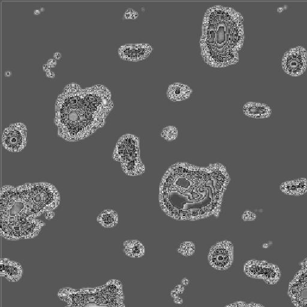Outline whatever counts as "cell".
Instances as JSON below:
<instances>
[{
    "label": "cell",
    "mask_w": 307,
    "mask_h": 307,
    "mask_svg": "<svg viewBox=\"0 0 307 307\" xmlns=\"http://www.w3.org/2000/svg\"><path fill=\"white\" fill-rule=\"evenodd\" d=\"M125 16L127 18L134 19L138 16V13L133 9H129L126 12Z\"/></svg>",
    "instance_id": "23"
},
{
    "label": "cell",
    "mask_w": 307,
    "mask_h": 307,
    "mask_svg": "<svg viewBox=\"0 0 307 307\" xmlns=\"http://www.w3.org/2000/svg\"><path fill=\"white\" fill-rule=\"evenodd\" d=\"M5 149L12 153H19L27 145L26 126L21 123L11 124L5 129L2 136Z\"/></svg>",
    "instance_id": "11"
},
{
    "label": "cell",
    "mask_w": 307,
    "mask_h": 307,
    "mask_svg": "<svg viewBox=\"0 0 307 307\" xmlns=\"http://www.w3.org/2000/svg\"><path fill=\"white\" fill-rule=\"evenodd\" d=\"M225 307H264L259 304L255 303H247L245 302L238 301L232 304H229Z\"/></svg>",
    "instance_id": "21"
},
{
    "label": "cell",
    "mask_w": 307,
    "mask_h": 307,
    "mask_svg": "<svg viewBox=\"0 0 307 307\" xmlns=\"http://www.w3.org/2000/svg\"><path fill=\"white\" fill-rule=\"evenodd\" d=\"M242 220L245 222L248 221H253L256 219V215L255 213L250 211V210H246L242 215Z\"/></svg>",
    "instance_id": "22"
},
{
    "label": "cell",
    "mask_w": 307,
    "mask_h": 307,
    "mask_svg": "<svg viewBox=\"0 0 307 307\" xmlns=\"http://www.w3.org/2000/svg\"><path fill=\"white\" fill-rule=\"evenodd\" d=\"M58 296L68 304L66 307H125L123 286L116 280L97 288L63 289Z\"/></svg>",
    "instance_id": "5"
},
{
    "label": "cell",
    "mask_w": 307,
    "mask_h": 307,
    "mask_svg": "<svg viewBox=\"0 0 307 307\" xmlns=\"http://www.w3.org/2000/svg\"><path fill=\"white\" fill-rule=\"evenodd\" d=\"M243 271L248 277L260 279L270 285H275L281 278V271L278 266L266 261L250 260L243 266Z\"/></svg>",
    "instance_id": "6"
},
{
    "label": "cell",
    "mask_w": 307,
    "mask_h": 307,
    "mask_svg": "<svg viewBox=\"0 0 307 307\" xmlns=\"http://www.w3.org/2000/svg\"><path fill=\"white\" fill-rule=\"evenodd\" d=\"M153 50V47L148 44H126L119 48L118 54L124 60L140 61L146 59Z\"/></svg>",
    "instance_id": "12"
},
{
    "label": "cell",
    "mask_w": 307,
    "mask_h": 307,
    "mask_svg": "<svg viewBox=\"0 0 307 307\" xmlns=\"http://www.w3.org/2000/svg\"><path fill=\"white\" fill-rule=\"evenodd\" d=\"M178 134V131L177 128L175 126H169L162 130L161 136L166 141H172L176 140Z\"/></svg>",
    "instance_id": "20"
},
{
    "label": "cell",
    "mask_w": 307,
    "mask_h": 307,
    "mask_svg": "<svg viewBox=\"0 0 307 307\" xmlns=\"http://www.w3.org/2000/svg\"><path fill=\"white\" fill-rule=\"evenodd\" d=\"M288 295L295 307H307V258L289 283Z\"/></svg>",
    "instance_id": "9"
},
{
    "label": "cell",
    "mask_w": 307,
    "mask_h": 307,
    "mask_svg": "<svg viewBox=\"0 0 307 307\" xmlns=\"http://www.w3.org/2000/svg\"><path fill=\"white\" fill-rule=\"evenodd\" d=\"M139 139L131 134H124L116 143L113 158L121 166L141 161Z\"/></svg>",
    "instance_id": "7"
},
{
    "label": "cell",
    "mask_w": 307,
    "mask_h": 307,
    "mask_svg": "<svg viewBox=\"0 0 307 307\" xmlns=\"http://www.w3.org/2000/svg\"><path fill=\"white\" fill-rule=\"evenodd\" d=\"M243 113L251 118H266L270 117L272 110L265 103L249 101L243 105Z\"/></svg>",
    "instance_id": "15"
},
{
    "label": "cell",
    "mask_w": 307,
    "mask_h": 307,
    "mask_svg": "<svg viewBox=\"0 0 307 307\" xmlns=\"http://www.w3.org/2000/svg\"><path fill=\"white\" fill-rule=\"evenodd\" d=\"M243 17L232 7L215 5L205 12L200 40L202 57L212 67L235 65L244 40Z\"/></svg>",
    "instance_id": "4"
},
{
    "label": "cell",
    "mask_w": 307,
    "mask_h": 307,
    "mask_svg": "<svg viewBox=\"0 0 307 307\" xmlns=\"http://www.w3.org/2000/svg\"><path fill=\"white\" fill-rule=\"evenodd\" d=\"M45 219L47 220H51L55 217V212L53 210H49L45 213Z\"/></svg>",
    "instance_id": "25"
},
{
    "label": "cell",
    "mask_w": 307,
    "mask_h": 307,
    "mask_svg": "<svg viewBox=\"0 0 307 307\" xmlns=\"http://www.w3.org/2000/svg\"><path fill=\"white\" fill-rule=\"evenodd\" d=\"M23 270L19 263L8 259L1 260V271L0 275L7 279L10 282L15 283L22 278Z\"/></svg>",
    "instance_id": "13"
},
{
    "label": "cell",
    "mask_w": 307,
    "mask_h": 307,
    "mask_svg": "<svg viewBox=\"0 0 307 307\" xmlns=\"http://www.w3.org/2000/svg\"><path fill=\"white\" fill-rule=\"evenodd\" d=\"M174 290L176 291L178 294H182L185 291L184 286L180 284V285H178L175 287Z\"/></svg>",
    "instance_id": "24"
},
{
    "label": "cell",
    "mask_w": 307,
    "mask_h": 307,
    "mask_svg": "<svg viewBox=\"0 0 307 307\" xmlns=\"http://www.w3.org/2000/svg\"><path fill=\"white\" fill-rule=\"evenodd\" d=\"M192 88L185 83L176 82L169 86L167 89V97L172 101L186 100L191 96Z\"/></svg>",
    "instance_id": "16"
},
{
    "label": "cell",
    "mask_w": 307,
    "mask_h": 307,
    "mask_svg": "<svg viewBox=\"0 0 307 307\" xmlns=\"http://www.w3.org/2000/svg\"><path fill=\"white\" fill-rule=\"evenodd\" d=\"M225 166L172 164L162 178L159 202L163 211L177 220L194 221L219 215L230 182Z\"/></svg>",
    "instance_id": "1"
},
{
    "label": "cell",
    "mask_w": 307,
    "mask_h": 307,
    "mask_svg": "<svg viewBox=\"0 0 307 307\" xmlns=\"http://www.w3.org/2000/svg\"><path fill=\"white\" fill-rule=\"evenodd\" d=\"M208 260L215 270H227L234 261V247L232 243L225 240L212 245L208 255Z\"/></svg>",
    "instance_id": "8"
},
{
    "label": "cell",
    "mask_w": 307,
    "mask_h": 307,
    "mask_svg": "<svg viewBox=\"0 0 307 307\" xmlns=\"http://www.w3.org/2000/svg\"><path fill=\"white\" fill-rule=\"evenodd\" d=\"M60 57H61V54H60L59 52L55 53V58H60Z\"/></svg>",
    "instance_id": "29"
},
{
    "label": "cell",
    "mask_w": 307,
    "mask_h": 307,
    "mask_svg": "<svg viewBox=\"0 0 307 307\" xmlns=\"http://www.w3.org/2000/svg\"><path fill=\"white\" fill-rule=\"evenodd\" d=\"M97 222L101 226L105 228L115 227L118 223V215L113 210H104L97 217Z\"/></svg>",
    "instance_id": "18"
},
{
    "label": "cell",
    "mask_w": 307,
    "mask_h": 307,
    "mask_svg": "<svg viewBox=\"0 0 307 307\" xmlns=\"http://www.w3.org/2000/svg\"><path fill=\"white\" fill-rule=\"evenodd\" d=\"M60 195L47 182L5 186L0 193L1 235L7 240L36 237L45 223L37 218L58 207Z\"/></svg>",
    "instance_id": "2"
},
{
    "label": "cell",
    "mask_w": 307,
    "mask_h": 307,
    "mask_svg": "<svg viewBox=\"0 0 307 307\" xmlns=\"http://www.w3.org/2000/svg\"><path fill=\"white\" fill-rule=\"evenodd\" d=\"M280 189L289 196H302L307 193V179L302 178L284 182L280 185Z\"/></svg>",
    "instance_id": "14"
},
{
    "label": "cell",
    "mask_w": 307,
    "mask_h": 307,
    "mask_svg": "<svg viewBox=\"0 0 307 307\" xmlns=\"http://www.w3.org/2000/svg\"><path fill=\"white\" fill-rule=\"evenodd\" d=\"M183 299L179 296L174 299V303L178 304V305H181V304H183Z\"/></svg>",
    "instance_id": "26"
},
{
    "label": "cell",
    "mask_w": 307,
    "mask_h": 307,
    "mask_svg": "<svg viewBox=\"0 0 307 307\" xmlns=\"http://www.w3.org/2000/svg\"><path fill=\"white\" fill-rule=\"evenodd\" d=\"M189 283H190V281L189 279L187 278H182V280H181L182 285H183L184 286H187L189 285Z\"/></svg>",
    "instance_id": "27"
},
{
    "label": "cell",
    "mask_w": 307,
    "mask_h": 307,
    "mask_svg": "<svg viewBox=\"0 0 307 307\" xmlns=\"http://www.w3.org/2000/svg\"><path fill=\"white\" fill-rule=\"evenodd\" d=\"M113 107L110 91L105 86L82 89L77 83L68 85L56 103L58 133L70 142L87 138L104 125Z\"/></svg>",
    "instance_id": "3"
},
{
    "label": "cell",
    "mask_w": 307,
    "mask_h": 307,
    "mask_svg": "<svg viewBox=\"0 0 307 307\" xmlns=\"http://www.w3.org/2000/svg\"><path fill=\"white\" fill-rule=\"evenodd\" d=\"M124 252L131 258H141L145 254L143 243L138 240H128L124 242Z\"/></svg>",
    "instance_id": "17"
},
{
    "label": "cell",
    "mask_w": 307,
    "mask_h": 307,
    "mask_svg": "<svg viewBox=\"0 0 307 307\" xmlns=\"http://www.w3.org/2000/svg\"><path fill=\"white\" fill-rule=\"evenodd\" d=\"M196 252V246L191 242H185L181 243L178 248V252L184 256L190 257L194 255Z\"/></svg>",
    "instance_id": "19"
},
{
    "label": "cell",
    "mask_w": 307,
    "mask_h": 307,
    "mask_svg": "<svg viewBox=\"0 0 307 307\" xmlns=\"http://www.w3.org/2000/svg\"><path fill=\"white\" fill-rule=\"evenodd\" d=\"M283 69L287 74L297 77L305 72L307 67V51L301 46L291 48L284 54Z\"/></svg>",
    "instance_id": "10"
},
{
    "label": "cell",
    "mask_w": 307,
    "mask_h": 307,
    "mask_svg": "<svg viewBox=\"0 0 307 307\" xmlns=\"http://www.w3.org/2000/svg\"><path fill=\"white\" fill-rule=\"evenodd\" d=\"M171 296L172 298H176L177 297L179 296V294L174 289L171 291Z\"/></svg>",
    "instance_id": "28"
}]
</instances>
